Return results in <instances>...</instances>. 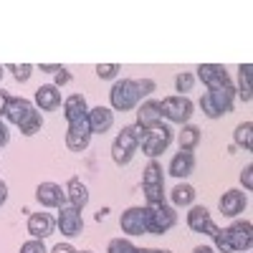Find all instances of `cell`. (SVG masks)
<instances>
[{"instance_id": "1", "label": "cell", "mask_w": 253, "mask_h": 253, "mask_svg": "<svg viewBox=\"0 0 253 253\" xmlns=\"http://www.w3.org/2000/svg\"><path fill=\"white\" fill-rule=\"evenodd\" d=\"M213 243L220 253H248L253 248V223L233 220L228 228H220L213 236Z\"/></svg>"}, {"instance_id": "2", "label": "cell", "mask_w": 253, "mask_h": 253, "mask_svg": "<svg viewBox=\"0 0 253 253\" xmlns=\"http://www.w3.org/2000/svg\"><path fill=\"white\" fill-rule=\"evenodd\" d=\"M3 117L10 124H15L20 129V134H26V137H33L36 132H41V126H43V117L36 109V104L23 99V96H10Z\"/></svg>"}, {"instance_id": "3", "label": "cell", "mask_w": 253, "mask_h": 253, "mask_svg": "<svg viewBox=\"0 0 253 253\" xmlns=\"http://www.w3.org/2000/svg\"><path fill=\"white\" fill-rule=\"evenodd\" d=\"M172 126L170 124H155L152 129H142L139 137V147H142V155H147L150 160H157L167 147L172 144Z\"/></svg>"}, {"instance_id": "4", "label": "cell", "mask_w": 253, "mask_h": 253, "mask_svg": "<svg viewBox=\"0 0 253 253\" xmlns=\"http://www.w3.org/2000/svg\"><path fill=\"white\" fill-rule=\"evenodd\" d=\"M233 99H236V86H230V89H208L200 99V109L205 112L208 119H218L223 114L233 112Z\"/></svg>"}, {"instance_id": "5", "label": "cell", "mask_w": 253, "mask_h": 253, "mask_svg": "<svg viewBox=\"0 0 253 253\" xmlns=\"http://www.w3.org/2000/svg\"><path fill=\"white\" fill-rule=\"evenodd\" d=\"M112 101V112H132L139 107V89H137V79H119L114 81V86L109 91Z\"/></svg>"}, {"instance_id": "6", "label": "cell", "mask_w": 253, "mask_h": 253, "mask_svg": "<svg viewBox=\"0 0 253 253\" xmlns=\"http://www.w3.org/2000/svg\"><path fill=\"white\" fill-rule=\"evenodd\" d=\"M139 137H142V129H139L137 124L124 126V129L117 134L114 144H112V160L117 165H129L132 157L139 150Z\"/></svg>"}, {"instance_id": "7", "label": "cell", "mask_w": 253, "mask_h": 253, "mask_svg": "<svg viewBox=\"0 0 253 253\" xmlns=\"http://www.w3.org/2000/svg\"><path fill=\"white\" fill-rule=\"evenodd\" d=\"M147 208V233L150 236H165L177 223V210L172 205H144Z\"/></svg>"}, {"instance_id": "8", "label": "cell", "mask_w": 253, "mask_h": 253, "mask_svg": "<svg viewBox=\"0 0 253 253\" xmlns=\"http://www.w3.org/2000/svg\"><path fill=\"white\" fill-rule=\"evenodd\" d=\"M160 114L172 124H190V117L195 114V104L185 94H175L160 101Z\"/></svg>"}, {"instance_id": "9", "label": "cell", "mask_w": 253, "mask_h": 253, "mask_svg": "<svg viewBox=\"0 0 253 253\" xmlns=\"http://www.w3.org/2000/svg\"><path fill=\"white\" fill-rule=\"evenodd\" d=\"M198 79L205 84L208 89H230L233 81H230L225 66L220 63H200L198 66Z\"/></svg>"}, {"instance_id": "10", "label": "cell", "mask_w": 253, "mask_h": 253, "mask_svg": "<svg viewBox=\"0 0 253 253\" xmlns=\"http://www.w3.org/2000/svg\"><path fill=\"white\" fill-rule=\"evenodd\" d=\"M119 228L126 236H144L147 233V208H139V205L126 208L119 218Z\"/></svg>"}, {"instance_id": "11", "label": "cell", "mask_w": 253, "mask_h": 253, "mask_svg": "<svg viewBox=\"0 0 253 253\" xmlns=\"http://www.w3.org/2000/svg\"><path fill=\"white\" fill-rule=\"evenodd\" d=\"M187 228L193 230V233H205L213 238L218 233V225L213 223V218H210L208 208L205 205H190V213H187Z\"/></svg>"}, {"instance_id": "12", "label": "cell", "mask_w": 253, "mask_h": 253, "mask_svg": "<svg viewBox=\"0 0 253 253\" xmlns=\"http://www.w3.org/2000/svg\"><path fill=\"white\" fill-rule=\"evenodd\" d=\"M58 228H61V233L66 236V238H74V236H81V230H84V218H81V210L74 208V205H63L58 208Z\"/></svg>"}, {"instance_id": "13", "label": "cell", "mask_w": 253, "mask_h": 253, "mask_svg": "<svg viewBox=\"0 0 253 253\" xmlns=\"http://www.w3.org/2000/svg\"><path fill=\"white\" fill-rule=\"evenodd\" d=\"M89 142H91V129H89V122L86 119L69 124V129H66V147H69L71 152L89 150Z\"/></svg>"}, {"instance_id": "14", "label": "cell", "mask_w": 253, "mask_h": 253, "mask_svg": "<svg viewBox=\"0 0 253 253\" xmlns=\"http://www.w3.org/2000/svg\"><path fill=\"white\" fill-rule=\"evenodd\" d=\"M36 200L43 208H63V205H69L66 190H61V185H56V182H41L36 187Z\"/></svg>"}, {"instance_id": "15", "label": "cell", "mask_w": 253, "mask_h": 253, "mask_svg": "<svg viewBox=\"0 0 253 253\" xmlns=\"http://www.w3.org/2000/svg\"><path fill=\"white\" fill-rule=\"evenodd\" d=\"M246 205H248L246 193H243V190H236V187H233V190H225L223 198H220V203H218L220 213L228 215V218H238L243 210H246Z\"/></svg>"}, {"instance_id": "16", "label": "cell", "mask_w": 253, "mask_h": 253, "mask_svg": "<svg viewBox=\"0 0 253 253\" xmlns=\"http://www.w3.org/2000/svg\"><path fill=\"white\" fill-rule=\"evenodd\" d=\"M86 122H89L91 134H104V132H109L112 126H114V112L109 107H101V104H99V107L89 109Z\"/></svg>"}, {"instance_id": "17", "label": "cell", "mask_w": 253, "mask_h": 253, "mask_svg": "<svg viewBox=\"0 0 253 253\" xmlns=\"http://www.w3.org/2000/svg\"><path fill=\"white\" fill-rule=\"evenodd\" d=\"M86 114H89V104H86V96L84 94H71L63 99V117H66L69 124L86 119Z\"/></svg>"}, {"instance_id": "18", "label": "cell", "mask_w": 253, "mask_h": 253, "mask_svg": "<svg viewBox=\"0 0 253 253\" xmlns=\"http://www.w3.org/2000/svg\"><path fill=\"white\" fill-rule=\"evenodd\" d=\"M56 228V220L48 213H31L28 215V233L38 241H46Z\"/></svg>"}, {"instance_id": "19", "label": "cell", "mask_w": 253, "mask_h": 253, "mask_svg": "<svg viewBox=\"0 0 253 253\" xmlns=\"http://www.w3.org/2000/svg\"><path fill=\"white\" fill-rule=\"evenodd\" d=\"M160 122H162V114H160V101L157 99H147L142 107H137V126L139 129H152Z\"/></svg>"}, {"instance_id": "20", "label": "cell", "mask_w": 253, "mask_h": 253, "mask_svg": "<svg viewBox=\"0 0 253 253\" xmlns=\"http://www.w3.org/2000/svg\"><path fill=\"white\" fill-rule=\"evenodd\" d=\"M36 107L41 112H56L61 107V89L53 84H43L36 91Z\"/></svg>"}, {"instance_id": "21", "label": "cell", "mask_w": 253, "mask_h": 253, "mask_svg": "<svg viewBox=\"0 0 253 253\" xmlns=\"http://www.w3.org/2000/svg\"><path fill=\"white\" fill-rule=\"evenodd\" d=\"M167 172H170L172 177L177 180H185L195 172V155L193 152H177L172 160H170V167H167Z\"/></svg>"}, {"instance_id": "22", "label": "cell", "mask_w": 253, "mask_h": 253, "mask_svg": "<svg viewBox=\"0 0 253 253\" xmlns=\"http://www.w3.org/2000/svg\"><path fill=\"white\" fill-rule=\"evenodd\" d=\"M63 190H66L69 205H74V208H79V210L86 208V203H89V190H86V185H84L79 177H71Z\"/></svg>"}, {"instance_id": "23", "label": "cell", "mask_w": 253, "mask_h": 253, "mask_svg": "<svg viewBox=\"0 0 253 253\" xmlns=\"http://www.w3.org/2000/svg\"><path fill=\"white\" fill-rule=\"evenodd\" d=\"M198 193H195V187L193 185H187V182H177L172 187V193H170V200H172V208H190L195 203Z\"/></svg>"}, {"instance_id": "24", "label": "cell", "mask_w": 253, "mask_h": 253, "mask_svg": "<svg viewBox=\"0 0 253 253\" xmlns=\"http://www.w3.org/2000/svg\"><path fill=\"white\" fill-rule=\"evenodd\" d=\"M177 142H180V150L182 152H193L195 147L200 144V126L195 124H182V129L177 134Z\"/></svg>"}, {"instance_id": "25", "label": "cell", "mask_w": 253, "mask_h": 253, "mask_svg": "<svg viewBox=\"0 0 253 253\" xmlns=\"http://www.w3.org/2000/svg\"><path fill=\"white\" fill-rule=\"evenodd\" d=\"M241 74H238V94H241V99L246 101V104H251V99H253V91H251V76H253V63H241V69H238Z\"/></svg>"}, {"instance_id": "26", "label": "cell", "mask_w": 253, "mask_h": 253, "mask_svg": "<svg viewBox=\"0 0 253 253\" xmlns=\"http://www.w3.org/2000/svg\"><path fill=\"white\" fill-rule=\"evenodd\" d=\"M147 185H165V175H162V165L157 160H150V165L144 167V175H142V187Z\"/></svg>"}, {"instance_id": "27", "label": "cell", "mask_w": 253, "mask_h": 253, "mask_svg": "<svg viewBox=\"0 0 253 253\" xmlns=\"http://www.w3.org/2000/svg\"><path fill=\"white\" fill-rule=\"evenodd\" d=\"M251 137H253V122H243V124L236 126V132H233V142H236V147H243L246 152H251V147H253Z\"/></svg>"}, {"instance_id": "28", "label": "cell", "mask_w": 253, "mask_h": 253, "mask_svg": "<svg viewBox=\"0 0 253 253\" xmlns=\"http://www.w3.org/2000/svg\"><path fill=\"white\" fill-rule=\"evenodd\" d=\"M144 200H147V205H162V203H167L165 185H147L144 187Z\"/></svg>"}, {"instance_id": "29", "label": "cell", "mask_w": 253, "mask_h": 253, "mask_svg": "<svg viewBox=\"0 0 253 253\" xmlns=\"http://www.w3.org/2000/svg\"><path fill=\"white\" fill-rule=\"evenodd\" d=\"M132 251H134V243L129 238H112L107 246V253H132Z\"/></svg>"}, {"instance_id": "30", "label": "cell", "mask_w": 253, "mask_h": 253, "mask_svg": "<svg viewBox=\"0 0 253 253\" xmlns=\"http://www.w3.org/2000/svg\"><path fill=\"white\" fill-rule=\"evenodd\" d=\"M8 71H13V76H15V81H20V84H26L28 79H31V74H33V66L31 63H10L8 66Z\"/></svg>"}, {"instance_id": "31", "label": "cell", "mask_w": 253, "mask_h": 253, "mask_svg": "<svg viewBox=\"0 0 253 253\" xmlns=\"http://www.w3.org/2000/svg\"><path fill=\"white\" fill-rule=\"evenodd\" d=\"M117 74H119V63H99L96 66V76L104 79V81L117 79Z\"/></svg>"}, {"instance_id": "32", "label": "cell", "mask_w": 253, "mask_h": 253, "mask_svg": "<svg viewBox=\"0 0 253 253\" xmlns=\"http://www.w3.org/2000/svg\"><path fill=\"white\" fill-rule=\"evenodd\" d=\"M193 84H195V76L187 74V71H182V74L175 76V89L177 91H190V89H193Z\"/></svg>"}, {"instance_id": "33", "label": "cell", "mask_w": 253, "mask_h": 253, "mask_svg": "<svg viewBox=\"0 0 253 253\" xmlns=\"http://www.w3.org/2000/svg\"><path fill=\"white\" fill-rule=\"evenodd\" d=\"M20 253H48V251H46L43 241H38V238H31V241H26L23 246H20Z\"/></svg>"}, {"instance_id": "34", "label": "cell", "mask_w": 253, "mask_h": 253, "mask_svg": "<svg viewBox=\"0 0 253 253\" xmlns=\"http://www.w3.org/2000/svg\"><path fill=\"white\" fill-rule=\"evenodd\" d=\"M137 89H139V96H150L157 89V84L152 79H137Z\"/></svg>"}, {"instance_id": "35", "label": "cell", "mask_w": 253, "mask_h": 253, "mask_svg": "<svg viewBox=\"0 0 253 253\" xmlns=\"http://www.w3.org/2000/svg\"><path fill=\"white\" fill-rule=\"evenodd\" d=\"M241 182L246 190H253V165H246L243 172H241Z\"/></svg>"}, {"instance_id": "36", "label": "cell", "mask_w": 253, "mask_h": 253, "mask_svg": "<svg viewBox=\"0 0 253 253\" xmlns=\"http://www.w3.org/2000/svg\"><path fill=\"white\" fill-rule=\"evenodd\" d=\"M10 142V132H8V124L3 122V117H0V150Z\"/></svg>"}, {"instance_id": "37", "label": "cell", "mask_w": 253, "mask_h": 253, "mask_svg": "<svg viewBox=\"0 0 253 253\" xmlns=\"http://www.w3.org/2000/svg\"><path fill=\"white\" fill-rule=\"evenodd\" d=\"M69 81H71V74H69L66 69H61V71L56 74V84H53V86H58V89H61V86H66Z\"/></svg>"}, {"instance_id": "38", "label": "cell", "mask_w": 253, "mask_h": 253, "mask_svg": "<svg viewBox=\"0 0 253 253\" xmlns=\"http://www.w3.org/2000/svg\"><path fill=\"white\" fill-rule=\"evenodd\" d=\"M8 101H10V94L5 89H0V117L5 114V107H8Z\"/></svg>"}, {"instance_id": "39", "label": "cell", "mask_w": 253, "mask_h": 253, "mask_svg": "<svg viewBox=\"0 0 253 253\" xmlns=\"http://www.w3.org/2000/svg\"><path fill=\"white\" fill-rule=\"evenodd\" d=\"M51 253H76V248L71 243H58V246H53Z\"/></svg>"}, {"instance_id": "40", "label": "cell", "mask_w": 253, "mask_h": 253, "mask_svg": "<svg viewBox=\"0 0 253 253\" xmlns=\"http://www.w3.org/2000/svg\"><path fill=\"white\" fill-rule=\"evenodd\" d=\"M63 66L61 63H41V71H46V74H58Z\"/></svg>"}, {"instance_id": "41", "label": "cell", "mask_w": 253, "mask_h": 253, "mask_svg": "<svg viewBox=\"0 0 253 253\" xmlns=\"http://www.w3.org/2000/svg\"><path fill=\"white\" fill-rule=\"evenodd\" d=\"M5 200H8V185L0 180V205H5Z\"/></svg>"}, {"instance_id": "42", "label": "cell", "mask_w": 253, "mask_h": 253, "mask_svg": "<svg viewBox=\"0 0 253 253\" xmlns=\"http://www.w3.org/2000/svg\"><path fill=\"white\" fill-rule=\"evenodd\" d=\"M193 253H215V248H210V246H198Z\"/></svg>"}, {"instance_id": "43", "label": "cell", "mask_w": 253, "mask_h": 253, "mask_svg": "<svg viewBox=\"0 0 253 253\" xmlns=\"http://www.w3.org/2000/svg\"><path fill=\"white\" fill-rule=\"evenodd\" d=\"M132 253H157V248H137V246H134Z\"/></svg>"}, {"instance_id": "44", "label": "cell", "mask_w": 253, "mask_h": 253, "mask_svg": "<svg viewBox=\"0 0 253 253\" xmlns=\"http://www.w3.org/2000/svg\"><path fill=\"white\" fill-rule=\"evenodd\" d=\"M157 253H172V251H165V248H157Z\"/></svg>"}, {"instance_id": "45", "label": "cell", "mask_w": 253, "mask_h": 253, "mask_svg": "<svg viewBox=\"0 0 253 253\" xmlns=\"http://www.w3.org/2000/svg\"><path fill=\"white\" fill-rule=\"evenodd\" d=\"M0 79H3V66H0Z\"/></svg>"}]
</instances>
